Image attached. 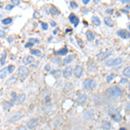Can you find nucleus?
I'll use <instances>...</instances> for the list:
<instances>
[{
  "label": "nucleus",
  "mask_w": 130,
  "mask_h": 130,
  "mask_svg": "<svg viewBox=\"0 0 130 130\" xmlns=\"http://www.w3.org/2000/svg\"><path fill=\"white\" fill-rule=\"evenodd\" d=\"M107 95L110 98H119L123 95V90L118 86H112L107 90Z\"/></svg>",
  "instance_id": "f257e3e1"
},
{
  "label": "nucleus",
  "mask_w": 130,
  "mask_h": 130,
  "mask_svg": "<svg viewBox=\"0 0 130 130\" xmlns=\"http://www.w3.org/2000/svg\"><path fill=\"white\" fill-rule=\"evenodd\" d=\"M108 114L115 122H120L122 120V116H121V113L116 109H109L108 111Z\"/></svg>",
  "instance_id": "f03ea898"
},
{
  "label": "nucleus",
  "mask_w": 130,
  "mask_h": 130,
  "mask_svg": "<svg viewBox=\"0 0 130 130\" xmlns=\"http://www.w3.org/2000/svg\"><path fill=\"white\" fill-rule=\"evenodd\" d=\"M18 76L21 80H24L28 77L29 74H30V70H29L28 68H26L25 66H20L18 68Z\"/></svg>",
  "instance_id": "7ed1b4c3"
},
{
  "label": "nucleus",
  "mask_w": 130,
  "mask_h": 130,
  "mask_svg": "<svg viewBox=\"0 0 130 130\" xmlns=\"http://www.w3.org/2000/svg\"><path fill=\"white\" fill-rule=\"evenodd\" d=\"M122 62H123V60H122V58H121V57L112 58V59H109V60L107 61L105 65H106L107 67L118 66V65H120Z\"/></svg>",
  "instance_id": "20e7f679"
},
{
  "label": "nucleus",
  "mask_w": 130,
  "mask_h": 130,
  "mask_svg": "<svg viewBox=\"0 0 130 130\" xmlns=\"http://www.w3.org/2000/svg\"><path fill=\"white\" fill-rule=\"evenodd\" d=\"M112 55V51L111 50H106L104 52H101L100 54L97 55V60L102 62V61L105 60L106 58H108V56H109Z\"/></svg>",
  "instance_id": "39448f33"
},
{
  "label": "nucleus",
  "mask_w": 130,
  "mask_h": 130,
  "mask_svg": "<svg viewBox=\"0 0 130 130\" xmlns=\"http://www.w3.org/2000/svg\"><path fill=\"white\" fill-rule=\"evenodd\" d=\"M94 86H95V81L92 80V79H87V80H85L84 83H83V87L87 90L93 89Z\"/></svg>",
  "instance_id": "423d86ee"
},
{
  "label": "nucleus",
  "mask_w": 130,
  "mask_h": 130,
  "mask_svg": "<svg viewBox=\"0 0 130 130\" xmlns=\"http://www.w3.org/2000/svg\"><path fill=\"white\" fill-rule=\"evenodd\" d=\"M37 125H38V120L36 118H33L28 121V123H27V127L30 130H33L37 127Z\"/></svg>",
  "instance_id": "0eeeda50"
},
{
  "label": "nucleus",
  "mask_w": 130,
  "mask_h": 130,
  "mask_svg": "<svg viewBox=\"0 0 130 130\" xmlns=\"http://www.w3.org/2000/svg\"><path fill=\"white\" fill-rule=\"evenodd\" d=\"M117 35L123 39H127L130 37V32L127 30H120L117 31Z\"/></svg>",
  "instance_id": "6e6552de"
},
{
  "label": "nucleus",
  "mask_w": 130,
  "mask_h": 130,
  "mask_svg": "<svg viewBox=\"0 0 130 130\" xmlns=\"http://www.w3.org/2000/svg\"><path fill=\"white\" fill-rule=\"evenodd\" d=\"M83 67L80 66V65H77V66H75V68L74 69V75L76 77V78H80L82 76V75H83Z\"/></svg>",
  "instance_id": "1a4fd4ad"
},
{
  "label": "nucleus",
  "mask_w": 130,
  "mask_h": 130,
  "mask_svg": "<svg viewBox=\"0 0 130 130\" xmlns=\"http://www.w3.org/2000/svg\"><path fill=\"white\" fill-rule=\"evenodd\" d=\"M69 19H70V23L71 24H74L75 27H76L77 25H78L79 22H80V20H79V18H77L76 16L75 15V14H70V17H69Z\"/></svg>",
  "instance_id": "9d476101"
},
{
  "label": "nucleus",
  "mask_w": 130,
  "mask_h": 130,
  "mask_svg": "<svg viewBox=\"0 0 130 130\" xmlns=\"http://www.w3.org/2000/svg\"><path fill=\"white\" fill-rule=\"evenodd\" d=\"M62 75H63V76L65 77V78H69V77H70L71 75H72V68H71L70 66L67 67V68L63 70V72H62Z\"/></svg>",
  "instance_id": "9b49d317"
},
{
  "label": "nucleus",
  "mask_w": 130,
  "mask_h": 130,
  "mask_svg": "<svg viewBox=\"0 0 130 130\" xmlns=\"http://www.w3.org/2000/svg\"><path fill=\"white\" fill-rule=\"evenodd\" d=\"M33 62H34V57L33 56H26V57L23 58V63H24V65L30 64Z\"/></svg>",
  "instance_id": "f8f14e48"
},
{
  "label": "nucleus",
  "mask_w": 130,
  "mask_h": 130,
  "mask_svg": "<svg viewBox=\"0 0 130 130\" xmlns=\"http://www.w3.org/2000/svg\"><path fill=\"white\" fill-rule=\"evenodd\" d=\"M50 13L53 16H57V15H60L61 12L57 8L55 7V6H51V7L50 8Z\"/></svg>",
  "instance_id": "ddd939ff"
},
{
  "label": "nucleus",
  "mask_w": 130,
  "mask_h": 130,
  "mask_svg": "<svg viewBox=\"0 0 130 130\" xmlns=\"http://www.w3.org/2000/svg\"><path fill=\"white\" fill-rule=\"evenodd\" d=\"M75 58V55L68 56H66V57L64 58L63 61H62V62H63V64H69V63H70V62H72V61L74 60Z\"/></svg>",
  "instance_id": "4468645a"
},
{
  "label": "nucleus",
  "mask_w": 130,
  "mask_h": 130,
  "mask_svg": "<svg viewBox=\"0 0 130 130\" xmlns=\"http://www.w3.org/2000/svg\"><path fill=\"white\" fill-rule=\"evenodd\" d=\"M104 23H105V24L108 25V27L114 26V21H113V19L110 17H106V18H104Z\"/></svg>",
  "instance_id": "2eb2a0df"
},
{
  "label": "nucleus",
  "mask_w": 130,
  "mask_h": 130,
  "mask_svg": "<svg viewBox=\"0 0 130 130\" xmlns=\"http://www.w3.org/2000/svg\"><path fill=\"white\" fill-rule=\"evenodd\" d=\"M21 116H22V114L21 113H16L15 115H11V116L10 117L9 119V121H18L19 119L21 118Z\"/></svg>",
  "instance_id": "dca6fc26"
},
{
  "label": "nucleus",
  "mask_w": 130,
  "mask_h": 130,
  "mask_svg": "<svg viewBox=\"0 0 130 130\" xmlns=\"http://www.w3.org/2000/svg\"><path fill=\"white\" fill-rule=\"evenodd\" d=\"M88 99V96L85 95V94H83V95H79L78 98L76 99V102H78V103H84V102L87 101Z\"/></svg>",
  "instance_id": "f3484780"
},
{
  "label": "nucleus",
  "mask_w": 130,
  "mask_h": 130,
  "mask_svg": "<svg viewBox=\"0 0 130 130\" xmlns=\"http://www.w3.org/2000/svg\"><path fill=\"white\" fill-rule=\"evenodd\" d=\"M86 37H87V39L89 41H93L94 39H95V35L90 30H87V32H86Z\"/></svg>",
  "instance_id": "a211bd4d"
},
{
  "label": "nucleus",
  "mask_w": 130,
  "mask_h": 130,
  "mask_svg": "<svg viewBox=\"0 0 130 130\" xmlns=\"http://www.w3.org/2000/svg\"><path fill=\"white\" fill-rule=\"evenodd\" d=\"M102 127L103 129L108 130V129L111 128V124H110V122H108V121H103L102 122Z\"/></svg>",
  "instance_id": "6ab92c4d"
},
{
  "label": "nucleus",
  "mask_w": 130,
  "mask_h": 130,
  "mask_svg": "<svg viewBox=\"0 0 130 130\" xmlns=\"http://www.w3.org/2000/svg\"><path fill=\"white\" fill-rule=\"evenodd\" d=\"M25 98H26V95H25L24 94H21V95H18V100H17V102H18V103H22L23 102H24Z\"/></svg>",
  "instance_id": "aec40b11"
},
{
  "label": "nucleus",
  "mask_w": 130,
  "mask_h": 130,
  "mask_svg": "<svg viewBox=\"0 0 130 130\" xmlns=\"http://www.w3.org/2000/svg\"><path fill=\"white\" fill-rule=\"evenodd\" d=\"M92 23H93L95 25H100L101 24V20L99 19V18H97V17H92Z\"/></svg>",
  "instance_id": "412c9836"
},
{
  "label": "nucleus",
  "mask_w": 130,
  "mask_h": 130,
  "mask_svg": "<svg viewBox=\"0 0 130 130\" xmlns=\"http://www.w3.org/2000/svg\"><path fill=\"white\" fill-rule=\"evenodd\" d=\"M122 73H123V75H124L126 77H128V78H130V66L125 68Z\"/></svg>",
  "instance_id": "4be33fe9"
},
{
  "label": "nucleus",
  "mask_w": 130,
  "mask_h": 130,
  "mask_svg": "<svg viewBox=\"0 0 130 130\" xmlns=\"http://www.w3.org/2000/svg\"><path fill=\"white\" fill-rule=\"evenodd\" d=\"M11 22H12V18H5V19H3L1 21L2 24H4V25H7V24H10Z\"/></svg>",
  "instance_id": "5701e85b"
},
{
  "label": "nucleus",
  "mask_w": 130,
  "mask_h": 130,
  "mask_svg": "<svg viewBox=\"0 0 130 130\" xmlns=\"http://www.w3.org/2000/svg\"><path fill=\"white\" fill-rule=\"evenodd\" d=\"M6 56H7V53H6V51L3 52V54H2V57H1V65H5V59H6Z\"/></svg>",
  "instance_id": "b1692460"
},
{
  "label": "nucleus",
  "mask_w": 130,
  "mask_h": 130,
  "mask_svg": "<svg viewBox=\"0 0 130 130\" xmlns=\"http://www.w3.org/2000/svg\"><path fill=\"white\" fill-rule=\"evenodd\" d=\"M57 53L61 56H65L68 53V49H67V48H63V49H62V50H59L57 51Z\"/></svg>",
  "instance_id": "393cba45"
},
{
  "label": "nucleus",
  "mask_w": 130,
  "mask_h": 130,
  "mask_svg": "<svg viewBox=\"0 0 130 130\" xmlns=\"http://www.w3.org/2000/svg\"><path fill=\"white\" fill-rule=\"evenodd\" d=\"M30 54L31 55H35L37 56H41V51L39 50H30Z\"/></svg>",
  "instance_id": "a878e982"
},
{
  "label": "nucleus",
  "mask_w": 130,
  "mask_h": 130,
  "mask_svg": "<svg viewBox=\"0 0 130 130\" xmlns=\"http://www.w3.org/2000/svg\"><path fill=\"white\" fill-rule=\"evenodd\" d=\"M12 102H6L5 104H4V109L5 110H7L8 108H11L12 107Z\"/></svg>",
  "instance_id": "bb28decb"
},
{
  "label": "nucleus",
  "mask_w": 130,
  "mask_h": 130,
  "mask_svg": "<svg viewBox=\"0 0 130 130\" xmlns=\"http://www.w3.org/2000/svg\"><path fill=\"white\" fill-rule=\"evenodd\" d=\"M16 81H17L16 77L13 76V77H11V78H10L9 80H7V82H6V84H13V83H15Z\"/></svg>",
  "instance_id": "cd10ccee"
},
{
  "label": "nucleus",
  "mask_w": 130,
  "mask_h": 130,
  "mask_svg": "<svg viewBox=\"0 0 130 130\" xmlns=\"http://www.w3.org/2000/svg\"><path fill=\"white\" fill-rule=\"evenodd\" d=\"M97 70V68H96V66H95L94 64H91L89 66V72H95V71Z\"/></svg>",
  "instance_id": "c85d7f7f"
},
{
  "label": "nucleus",
  "mask_w": 130,
  "mask_h": 130,
  "mask_svg": "<svg viewBox=\"0 0 130 130\" xmlns=\"http://www.w3.org/2000/svg\"><path fill=\"white\" fill-rule=\"evenodd\" d=\"M52 62H53V63H55V64H60L61 63V59L59 57H54L53 59H52Z\"/></svg>",
  "instance_id": "c756f323"
},
{
  "label": "nucleus",
  "mask_w": 130,
  "mask_h": 130,
  "mask_svg": "<svg viewBox=\"0 0 130 130\" xmlns=\"http://www.w3.org/2000/svg\"><path fill=\"white\" fill-rule=\"evenodd\" d=\"M7 70L9 73H12L15 70V66H14V65H9V66L7 67Z\"/></svg>",
  "instance_id": "7c9ffc66"
},
{
  "label": "nucleus",
  "mask_w": 130,
  "mask_h": 130,
  "mask_svg": "<svg viewBox=\"0 0 130 130\" xmlns=\"http://www.w3.org/2000/svg\"><path fill=\"white\" fill-rule=\"evenodd\" d=\"M70 5L71 6V8H73V9H77V8H78V5H77L75 2L71 1L70 3Z\"/></svg>",
  "instance_id": "2f4dec72"
},
{
  "label": "nucleus",
  "mask_w": 130,
  "mask_h": 130,
  "mask_svg": "<svg viewBox=\"0 0 130 130\" xmlns=\"http://www.w3.org/2000/svg\"><path fill=\"white\" fill-rule=\"evenodd\" d=\"M114 77H115V75L114 74H110V75H108V77H107V82L108 83H110L111 81L114 79Z\"/></svg>",
  "instance_id": "473e14b6"
},
{
  "label": "nucleus",
  "mask_w": 130,
  "mask_h": 130,
  "mask_svg": "<svg viewBox=\"0 0 130 130\" xmlns=\"http://www.w3.org/2000/svg\"><path fill=\"white\" fill-rule=\"evenodd\" d=\"M5 70H7V69H4V70H1V79H3L4 77L6 76Z\"/></svg>",
  "instance_id": "72a5a7b5"
},
{
  "label": "nucleus",
  "mask_w": 130,
  "mask_h": 130,
  "mask_svg": "<svg viewBox=\"0 0 130 130\" xmlns=\"http://www.w3.org/2000/svg\"><path fill=\"white\" fill-rule=\"evenodd\" d=\"M29 41H30V43H39V40L38 39H36V38H30L29 39Z\"/></svg>",
  "instance_id": "f704fd0d"
},
{
  "label": "nucleus",
  "mask_w": 130,
  "mask_h": 130,
  "mask_svg": "<svg viewBox=\"0 0 130 130\" xmlns=\"http://www.w3.org/2000/svg\"><path fill=\"white\" fill-rule=\"evenodd\" d=\"M41 25H42V28H43V30H48V24H46V23H42Z\"/></svg>",
  "instance_id": "c9c22d12"
},
{
  "label": "nucleus",
  "mask_w": 130,
  "mask_h": 130,
  "mask_svg": "<svg viewBox=\"0 0 130 130\" xmlns=\"http://www.w3.org/2000/svg\"><path fill=\"white\" fill-rule=\"evenodd\" d=\"M128 83V80H127V78H122L121 80L120 81V83L121 84H124V83Z\"/></svg>",
  "instance_id": "e433bc0d"
},
{
  "label": "nucleus",
  "mask_w": 130,
  "mask_h": 130,
  "mask_svg": "<svg viewBox=\"0 0 130 130\" xmlns=\"http://www.w3.org/2000/svg\"><path fill=\"white\" fill-rule=\"evenodd\" d=\"M11 97H12V102H14V101L18 98V96H17L15 92H12V93H11Z\"/></svg>",
  "instance_id": "4c0bfd02"
},
{
  "label": "nucleus",
  "mask_w": 130,
  "mask_h": 130,
  "mask_svg": "<svg viewBox=\"0 0 130 130\" xmlns=\"http://www.w3.org/2000/svg\"><path fill=\"white\" fill-rule=\"evenodd\" d=\"M14 8V5H6V8L5 9L6 10H12Z\"/></svg>",
  "instance_id": "58836bf2"
},
{
  "label": "nucleus",
  "mask_w": 130,
  "mask_h": 130,
  "mask_svg": "<svg viewBox=\"0 0 130 130\" xmlns=\"http://www.w3.org/2000/svg\"><path fill=\"white\" fill-rule=\"evenodd\" d=\"M34 45V43H27L26 44H25V48H29V47H32V46Z\"/></svg>",
  "instance_id": "ea45409f"
},
{
  "label": "nucleus",
  "mask_w": 130,
  "mask_h": 130,
  "mask_svg": "<svg viewBox=\"0 0 130 130\" xmlns=\"http://www.w3.org/2000/svg\"><path fill=\"white\" fill-rule=\"evenodd\" d=\"M11 3L14 4V5H19L20 1L19 0H11Z\"/></svg>",
  "instance_id": "a19ab883"
},
{
  "label": "nucleus",
  "mask_w": 130,
  "mask_h": 130,
  "mask_svg": "<svg viewBox=\"0 0 130 130\" xmlns=\"http://www.w3.org/2000/svg\"><path fill=\"white\" fill-rule=\"evenodd\" d=\"M44 70H45V71L49 72V71L50 70V64H47V65H46L45 68H44Z\"/></svg>",
  "instance_id": "79ce46f5"
},
{
  "label": "nucleus",
  "mask_w": 130,
  "mask_h": 130,
  "mask_svg": "<svg viewBox=\"0 0 130 130\" xmlns=\"http://www.w3.org/2000/svg\"><path fill=\"white\" fill-rule=\"evenodd\" d=\"M125 109L126 110H130V102H128V103L127 104V105H126V107H125Z\"/></svg>",
  "instance_id": "37998d69"
},
{
  "label": "nucleus",
  "mask_w": 130,
  "mask_h": 130,
  "mask_svg": "<svg viewBox=\"0 0 130 130\" xmlns=\"http://www.w3.org/2000/svg\"><path fill=\"white\" fill-rule=\"evenodd\" d=\"M39 17V13L37 11H35L34 12V18H37Z\"/></svg>",
  "instance_id": "c03bdc74"
},
{
  "label": "nucleus",
  "mask_w": 130,
  "mask_h": 130,
  "mask_svg": "<svg viewBox=\"0 0 130 130\" xmlns=\"http://www.w3.org/2000/svg\"><path fill=\"white\" fill-rule=\"evenodd\" d=\"M18 130H27V128L24 126H20V127H18Z\"/></svg>",
  "instance_id": "a18cd8bd"
},
{
  "label": "nucleus",
  "mask_w": 130,
  "mask_h": 130,
  "mask_svg": "<svg viewBox=\"0 0 130 130\" xmlns=\"http://www.w3.org/2000/svg\"><path fill=\"white\" fill-rule=\"evenodd\" d=\"M121 4H129V0H121Z\"/></svg>",
  "instance_id": "49530a36"
},
{
  "label": "nucleus",
  "mask_w": 130,
  "mask_h": 130,
  "mask_svg": "<svg viewBox=\"0 0 130 130\" xmlns=\"http://www.w3.org/2000/svg\"><path fill=\"white\" fill-rule=\"evenodd\" d=\"M13 41H14L13 37H9V38H8V42H9V43H12Z\"/></svg>",
  "instance_id": "de8ad7c7"
},
{
  "label": "nucleus",
  "mask_w": 130,
  "mask_h": 130,
  "mask_svg": "<svg viewBox=\"0 0 130 130\" xmlns=\"http://www.w3.org/2000/svg\"><path fill=\"white\" fill-rule=\"evenodd\" d=\"M50 24H51V26H52V27H56V24L55 22H54V21H51Z\"/></svg>",
  "instance_id": "09e8293b"
},
{
  "label": "nucleus",
  "mask_w": 130,
  "mask_h": 130,
  "mask_svg": "<svg viewBox=\"0 0 130 130\" xmlns=\"http://www.w3.org/2000/svg\"><path fill=\"white\" fill-rule=\"evenodd\" d=\"M83 3L84 4V5H87V4L89 3V0H83Z\"/></svg>",
  "instance_id": "8fccbe9b"
},
{
  "label": "nucleus",
  "mask_w": 130,
  "mask_h": 130,
  "mask_svg": "<svg viewBox=\"0 0 130 130\" xmlns=\"http://www.w3.org/2000/svg\"><path fill=\"white\" fill-rule=\"evenodd\" d=\"M0 33H1V37L3 38V37H5V32L3 31V30H1V31H0Z\"/></svg>",
  "instance_id": "3c124183"
},
{
  "label": "nucleus",
  "mask_w": 130,
  "mask_h": 130,
  "mask_svg": "<svg viewBox=\"0 0 130 130\" xmlns=\"http://www.w3.org/2000/svg\"><path fill=\"white\" fill-rule=\"evenodd\" d=\"M56 73H59V74H60V70H56L55 71H53V72H52V74H56Z\"/></svg>",
  "instance_id": "603ef678"
},
{
  "label": "nucleus",
  "mask_w": 130,
  "mask_h": 130,
  "mask_svg": "<svg viewBox=\"0 0 130 130\" xmlns=\"http://www.w3.org/2000/svg\"><path fill=\"white\" fill-rule=\"evenodd\" d=\"M111 12H112V10H106V13L107 14H110Z\"/></svg>",
  "instance_id": "864d4df0"
},
{
  "label": "nucleus",
  "mask_w": 130,
  "mask_h": 130,
  "mask_svg": "<svg viewBox=\"0 0 130 130\" xmlns=\"http://www.w3.org/2000/svg\"><path fill=\"white\" fill-rule=\"evenodd\" d=\"M48 102H50V98L47 96V97H46V103H48Z\"/></svg>",
  "instance_id": "5fc2aeb1"
},
{
  "label": "nucleus",
  "mask_w": 130,
  "mask_h": 130,
  "mask_svg": "<svg viewBox=\"0 0 130 130\" xmlns=\"http://www.w3.org/2000/svg\"><path fill=\"white\" fill-rule=\"evenodd\" d=\"M121 12H124V13H127L128 11H127V10H121Z\"/></svg>",
  "instance_id": "6e6d98bb"
},
{
  "label": "nucleus",
  "mask_w": 130,
  "mask_h": 130,
  "mask_svg": "<svg viewBox=\"0 0 130 130\" xmlns=\"http://www.w3.org/2000/svg\"><path fill=\"white\" fill-rule=\"evenodd\" d=\"M126 8H127V10H130V5H127Z\"/></svg>",
  "instance_id": "4d7b16f0"
},
{
  "label": "nucleus",
  "mask_w": 130,
  "mask_h": 130,
  "mask_svg": "<svg viewBox=\"0 0 130 130\" xmlns=\"http://www.w3.org/2000/svg\"><path fill=\"white\" fill-rule=\"evenodd\" d=\"M119 130H127V129H126L125 127H121V128L119 129Z\"/></svg>",
  "instance_id": "13d9d810"
},
{
  "label": "nucleus",
  "mask_w": 130,
  "mask_h": 130,
  "mask_svg": "<svg viewBox=\"0 0 130 130\" xmlns=\"http://www.w3.org/2000/svg\"><path fill=\"white\" fill-rule=\"evenodd\" d=\"M128 89H130V83H128Z\"/></svg>",
  "instance_id": "bf43d9fd"
},
{
  "label": "nucleus",
  "mask_w": 130,
  "mask_h": 130,
  "mask_svg": "<svg viewBox=\"0 0 130 130\" xmlns=\"http://www.w3.org/2000/svg\"><path fill=\"white\" fill-rule=\"evenodd\" d=\"M128 98H129V99H130V93L128 94Z\"/></svg>",
  "instance_id": "052dcab7"
},
{
  "label": "nucleus",
  "mask_w": 130,
  "mask_h": 130,
  "mask_svg": "<svg viewBox=\"0 0 130 130\" xmlns=\"http://www.w3.org/2000/svg\"><path fill=\"white\" fill-rule=\"evenodd\" d=\"M128 29H129V30H130V24L128 25Z\"/></svg>",
  "instance_id": "680f3d73"
},
{
  "label": "nucleus",
  "mask_w": 130,
  "mask_h": 130,
  "mask_svg": "<svg viewBox=\"0 0 130 130\" xmlns=\"http://www.w3.org/2000/svg\"><path fill=\"white\" fill-rule=\"evenodd\" d=\"M129 57H130V55H129Z\"/></svg>",
  "instance_id": "e2e57ef3"
}]
</instances>
